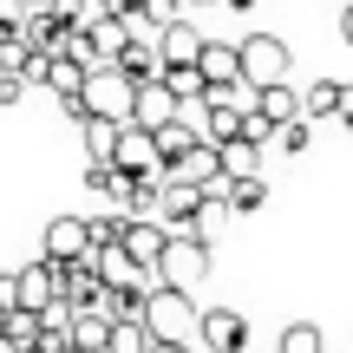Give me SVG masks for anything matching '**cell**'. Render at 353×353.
I'll return each mask as SVG.
<instances>
[{
  "label": "cell",
  "instance_id": "obj_1",
  "mask_svg": "<svg viewBox=\"0 0 353 353\" xmlns=\"http://www.w3.org/2000/svg\"><path fill=\"white\" fill-rule=\"evenodd\" d=\"M144 327H151L157 347H190V334H203V307L190 301V294H176V288H157Z\"/></svg>",
  "mask_w": 353,
  "mask_h": 353
},
{
  "label": "cell",
  "instance_id": "obj_2",
  "mask_svg": "<svg viewBox=\"0 0 353 353\" xmlns=\"http://www.w3.org/2000/svg\"><path fill=\"white\" fill-rule=\"evenodd\" d=\"M85 112L112 118V125H131V112H138V79H125V65H99V72L85 79Z\"/></svg>",
  "mask_w": 353,
  "mask_h": 353
},
{
  "label": "cell",
  "instance_id": "obj_3",
  "mask_svg": "<svg viewBox=\"0 0 353 353\" xmlns=\"http://www.w3.org/2000/svg\"><path fill=\"white\" fill-rule=\"evenodd\" d=\"M203 275H210V242H203V236H170L164 262H157V288H176V294H190Z\"/></svg>",
  "mask_w": 353,
  "mask_h": 353
},
{
  "label": "cell",
  "instance_id": "obj_4",
  "mask_svg": "<svg viewBox=\"0 0 353 353\" xmlns=\"http://www.w3.org/2000/svg\"><path fill=\"white\" fill-rule=\"evenodd\" d=\"M242 79H249L255 92L288 85V39H275V33H249V39H242Z\"/></svg>",
  "mask_w": 353,
  "mask_h": 353
},
{
  "label": "cell",
  "instance_id": "obj_5",
  "mask_svg": "<svg viewBox=\"0 0 353 353\" xmlns=\"http://www.w3.org/2000/svg\"><path fill=\"white\" fill-rule=\"evenodd\" d=\"M99 242H92V223L85 216H52L46 223V262H92Z\"/></svg>",
  "mask_w": 353,
  "mask_h": 353
},
{
  "label": "cell",
  "instance_id": "obj_6",
  "mask_svg": "<svg viewBox=\"0 0 353 353\" xmlns=\"http://www.w3.org/2000/svg\"><path fill=\"white\" fill-rule=\"evenodd\" d=\"M92 268H99V281H105V288H112V294L151 288V268H144L138 255L125 249V242H118V249H99V255H92Z\"/></svg>",
  "mask_w": 353,
  "mask_h": 353
},
{
  "label": "cell",
  "instance_id": "obj_7",
  "mask_svg": "<svg viewBox=\"0 0 353 353\" xmlns=\"http://www.w3.org/2000/svg\"><path fill=\"white\" fill-rule=\"evenodd\" d=\"M131 125H144V131H170V125H183V99L157 79V85H138V112H131Z\"/></svg>",
  "mask_w": 353,
  "mask_h": 353
},
{
  "label": "cell",
  "instance_id": "obj_8",
  "mask_svg": "<svg viewBox=\"0 0 353 353\" xmlns=\"http://www.w3.org/2000/svg\"><path fill=\"white\" fill-rule=\"evenodd\" d=\"M118 170H131V176H164V151H157V131L125 125V138H118Z\"/></svg>",
  "mask_w": 353,
  "mask_h": 353
},
{
  "label": "cell",
  "instance_id": "obj_9",
  "mask_svg": "<svg viewBox=\"0 0 353 353\" xmlns=\"http://www.w3.org/2000/svg\"><path fill=\"white\" fill-rule=\"evenodd\" d=\"M164 176H176V183H196V190H216L229 170H223V151H216V144L203 138V144H190V151L176 157V164H170Z\"/></svg>",
  "mask_w": 353,
  "mask_h": 353
},
{
  "label": "cell",
  "instance_id": "obj_10",
  "mask_svg": "<svg viewBox=\"0 0 353 353\" xmlns=\"http://www.w3.org/2000/svg\"><path fill=\"white\" fill-rule=\"evenodd\" d=\"M52 301H65V294H59V262L39 255V262L20 268V307H26V314H46Z\"/></svg>",
  "mask_w": 353,
  "mask_h": 353
},
{
  "label": "cell",
  "instance_id": "obj_11",
  "mask_svg": "<svg viewBox=\"0 0 353 353\" xmlns=\"http://www.w3.org/2000/svg\"><path fill=\"white\" fill-rule=\"evenodd\" d=\"M210 353H242L249 347V321L236 314V307H203V334H196Z\"/></svg>",
  "mask_w": 353,
  "mask_h": 353
},
{
  "label": "cell",
  "instance_id": "obj_12",
  "mask_svg": "<svg viewBox=\"0 0 353 353\" xmlns=\"http://www.w3.org/2000/svg\"><path fill=\"white\" fill-rule=\"evenodd\" d=\"M59 294L79 307V314H85V307H105V301H112V288L99 281V268H92V262H59Z\"/></svg>",
  "mask_w": 353,
  "mask_h": 353
},
{
  "label": "cell",
  "instance_id": "obj_13",
  "mask_svg": "<svg viewBox=\"0 0 353 353\" xmlns=\"http://www.w3.org/2000/svg\"><path fill=\"white\" fill-rule=\"evenodd\" d=\"M125 249L157 275V262H164V249H170V229L157 223V216H125Z\"/></svg>",
  "mask_w": 353,
  "mask_h": 353
},
{
  "label": "cell",
  "instance_id": "obj_14",
  "mask_svg": "<svg viewBox=\"0 0 353 353\" xmlns=\"http://www.w3.org/2000/svg\"><path fill=\"white\" fill-rule=\"evenodd\" d=\"M203 79L210 85H242V39H210L203 46Z\"/></svg>",
  "mask_w": 353,
  "mask_h": 353
},
{
  "label": "cell",
  "instance_id": "obj_15",
  "mask_svg": "<svg viewBox=\"0 0 353 353\" xmlns=\"http://www.w3.org/2000/svg\"><path fill=\"white\" fill-rule=\"evenodd\" d=\"M341 112H347V85H341V79H314V85H301V118H307V125L341 118Z\"/></svg>",
  "mask_w": 353,
  "mask_h": 353
},
{
  "label": "cell",
  "instance_id": "obj_16",
  "mask_svg": "<svg viewBox=\"0 0 353 353\" xmlns=\"http://www.w3.org/2000/svg\"><path fill=\"white\" fill-rule=\"evenodd\" d=\"M112 334H118V321L105 314V307L72 314V347H79V353H112Z\"/></svg>",
  "mask_w": 353,
  "mask_h": 353
},
{
  "label": "cell",
  "instance_id": "obj_17",
  "mask_svg": "<svg viewBox=\"0 0 353 353\" xmlns=\"http://www.w3.org/2000/svg\"><path fill=\"white\" fill-rule=\"evenodd\" d=\"M203 46H210V39L196 33V26H170L164 39H157V52H164V65H203Z\"/></svg>",
  "mask_w": 353,
  "mask_h": 353
},
{
  "label": "cell",
  "instance_id": "obj_18",
  "mask_svg": "<svg viewBox=\"0 0 353 353\" xmlns=\"http://www.w3.org/2000/svg\"><path fill=\"white\" fill-rule=\"evenodd\" d=\"M79 131H85V157H92V164H118V138H125V125L92 118V125H79Z\"/></svg>",
  "mask_w": 353,
  "mask_h": 353
},
{
  "label": "cell",
  "instance_id": "obj_19",
  "mask_svg": "<svg viewBox=\"0 0 353 353\" xmlns=\"http://www.w3.org/2000/svg\"><path fill=\"white\" fill-rule=\"evenodd\" d=\"M85 79H92V65H79V59H65V52H59V59L46 65V85L59 92V105H65V99H85Z\"/></svg>",
  "mask_w": 353,
  "mask_h": 353
},
{
  "label": "cell",
  "instance_id": "obj_20",
  "mask_svg": "<svg viewBox=\"0 0 353 353\" xmlns=\"http://www.w3.org/2000/svg\"><path fill=\"white\" fill-rule=\"evenodd\" d=\"M255 112H262L268 125L281 131V125H294V118H301V92H294V85H268V92H262V105H255Z\"/></svg>",
  "mask_w": 353,
  "mask_h": 353
},
{
  "label": "cell",
  "instance_id": "obj_21",
  "mask_svg": "<svg viewBox=\"0 0 353 353\" xmlns=\"http://www.w3.org/2000/svg\"><path fill=\"white\" fill-rule=\"evenodd\" d=\"M223 203L236 216H249V210H262V203H268V183H262V176H229V183H223Z\"/></svg>",
  "mask_w": 353,
  "mask_h": 353
},
{
  "label": "cell",
  "instance_id": "obj_22",
  "mask_svg": "<svg viewBox=\"0 0 353 353\" xmlns=\"http://www.w3.org/2000/svg\"><path fill=\"white\" fill-rule=\"evenodd\" d=\"M164 85H170L183 105H190V99H196V105L210 99V79H203V65H164Z\"/></svg>",
  "mask_w": 353,
  "mask_h": 353
},
{
  "label": "cell",
  "instance_id": "obj_23",
  "mask_svg": "<svg viewBox=\"0 0 353 353\" xmlns=\"http://www.w3.org/2000/svg\"><path fill=\"white\" fill-rule=\"evenodd\" d=\"M275 353H321V327H314V321H288L281 341H275Z\"/></svg>",
  "mask_w": 353,
  "mask_h": 353
},
{
  "label": "cell",
  "instance_id": "obj_24",
  "mask_svg": "<svg viewBox=\"0 0 353 353\" xmlns=\"http://www.w3.org/2000/svg\"><path fill=\"white\" fill-rule=\"evenodd\" d=\"M255 164H262V151H255V144H223V170L229 176H262V170H255Z\"/></svg>",
  "mask_w": 353,
  "mask_h": 353
},
{
  "label": "cell",
  "instance_id": "obj_25",
  "mask_svg": "<svg viewBox=\"0 0 353 353\" xmlns=\"http://www.w3.org/2000/svg\"><path fill=\"white\" fill-rule=\"evenodd\" d=\"M151 327L144 321H118V334H112V353H151Z\"/></svg>",
  "mask_w": 353,
  "mask_h": 353
},
{
  "label": "cell",
  "instance_id": "obj_26",
  "mask_svg": "<svg viewBox=\"0 0 353 353\" xmlns=\"http://www.w3.org/2000/svg\"><path fill=\"white\" fill-rule=\"evenodd\" d=\"M307 138H314V125H307V118H294V125H281V131H275V144H281L288 157H301V151H307Z\"/></svg>",
  "mask_w": 353,
  "mask_h": 353
},
{
  "label": "cell",
  "instance_id": "obj_27",
  "mask_svg": "<svg viewBox=\"0 0 353 353\" xmlns=\"http://www.w3.org/2000/svg\"><path fill=\"white\" fill-rule=\"evenodd\" d=\"M242 144H255V151H262V144H275V125H268L262 112H249V118H242Z\"/></svg>",
  "mask_w": 353,
  "mask_h": 353
},
{
  "label": "cell",
  "instance_id": "obj_28",
  "mask_svg": "<svg viewBox=\"0 0 353 353\" xmlns=\"http://www.w3.org/2000/svg\"><path fill=\"white\" fill-rule=\"evenodd\" d=\"M0 307H7V314H26L20 307V275H0Z\"/></svg>",
  "mask_w": 353,
  "mask_h": 353
},
{
  "label": "cell",
  "instance_id": "obj_29",
  "mask_svg": "<svg viewBox=\"0 0 353 353\" xmlns=\"http://www.w3.org/2000/svg\"><path fill=\"white\" fill-rule=\"evenodd\" d=\"M26 99V79H7V72H0V105H20Z\"/></svg>",
  "mask_w": 353,
  "mask_h": 353
},
{
  "label": "cell",
  "instance_id": "obj_30",
  "mask_svg": "<svg viewBox=\"0 0 353 353\" xmlns=\"http://www.w3.org/2000/svg\"><path fill=\"white\" fill-rule=\"evenodd\" d=\"M341 39H347V46H353V0H347V7H341Z\"/></svg>",
  "mask_w": 353,
  "mask_h": 353
},
{
  "label": "cell",
  "instance_id": "obj_31",
  "mask_svg": "<svg viewBox=\"0 0 353 353\" xmlns=\"http://www.w3.org/2000/svg\"><path fill=\"white\" fill-rule=\"evenodd\" d=\"M341 125H347V131H353V85H347V112H341Z\"/></svg>",
  "mask_w": 353,
  "mask_h": 353
},
{
  "label": "cell",
  "instance_id": "obj_32",
  "mask_svg": "<svg viewBox=\"0 0 353 353\" xmlns=\"http://www.w3.org/2000/svg\"><path fill=\"white\" fill-rule=\"evenodd\" d=\"M39 7H59V0H26V13H39Z\"/></svg>",
  "mask_w": 353,
  "mask_h": 353
},
{
  "label": "cell",
  "instance_id": "obj_33",
  "mask_svg": "<svg viewBox=\"0 0 353 353\" xmlns=\"http://www.w3.org/2000/svg\"><path fill=\"white\" fill-rule=\"evenodd\" d=\"M223 7H236V13H249V7H255V0H223Z\"/></svg>",
  "mask_w": 353,
  "mask_h": 353
},
{
  "label": "cell",
  "instance_id": "obj_34",
  "mask_svg": "<svg viewBox=\"0 0 353 353\" xmlns=\"http://www.w3.org/2000/svg\"><path fill=\"white\" fill-rule=\"evenodd\" d=\"M151 353H196V347H151Z\"/></svg>",
  "mask_w": 353,
  "mask_h": 353
},
{
  "label": "cell",
  "instance_id": "obj_35",
  "mask_svg": "<svg viewBox=\"0 0 353 353\" xmlns=\"http://www.w3.org/2000/svg\"><path fill=\"white\" fill-rule=\"evenodd\" d=\"M7 321H13V314H7V307H0V341H7Z\"/></svg>",
  "mask_w": 353,
  "mask_h": 353
},
{
  "label": "cell",
  "instance_id": "obj_36",
  "mask_svg": "<svg viewBox=\"0 0 353 353\" xmlns=\"http://www.w3.org/2000/svg\"><path fill=\"white\" fill-rule=\"evenodd\" d=\"M190 7H223V0H190Z\"/></svg>",
  "mask_w": 353,
  "mask_h": 353
},
{
  "label": "cell",
  "instance_id": "obj_37",
  "mask_svg": "<svg viewBox=\"0 0 353 353\" xmlns=\"http://www.w3.org/2000/svg\"><path fill=\"white\" fill-rule=\"evenodd\" d=\"M59 353H79V347H59Z\"/></svg>",
  "mask_w": 353,
  "mask_h": 353
},
{
  "label": "cell",
  "instance_id": "obj_38",
  "mask_svg": "<svg viewBox=\"0 0 353 353\" xmlns=\"http://www.w3.org/2000/svg\"><path fill=\"white\" fill-rule=\"evenodd\" d=\"M341 7H347V0H341Z\"/></svg>",
  "mask_w": 353,
  "mask_h": 353
}]
</instances>
